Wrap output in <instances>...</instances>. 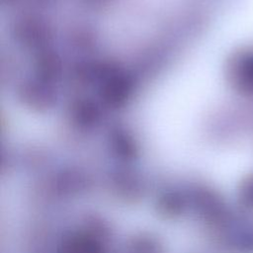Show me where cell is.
I'll return each mask as SVG.
<instances>
[{"label":"cell","mask_w":253,"mask_h":253,"mask_svg":"<svg viewBox=\"0 0 253 253\" xmlns=\"http://www.w3.org/2000/svg\"><path fill=\"white\" fill-rule=\"evenodd\" d=\"M234 88L245 95H253V48L237 52L228 66Z\"/></svg>","instance_id":"cell-1"}]
</instances>
